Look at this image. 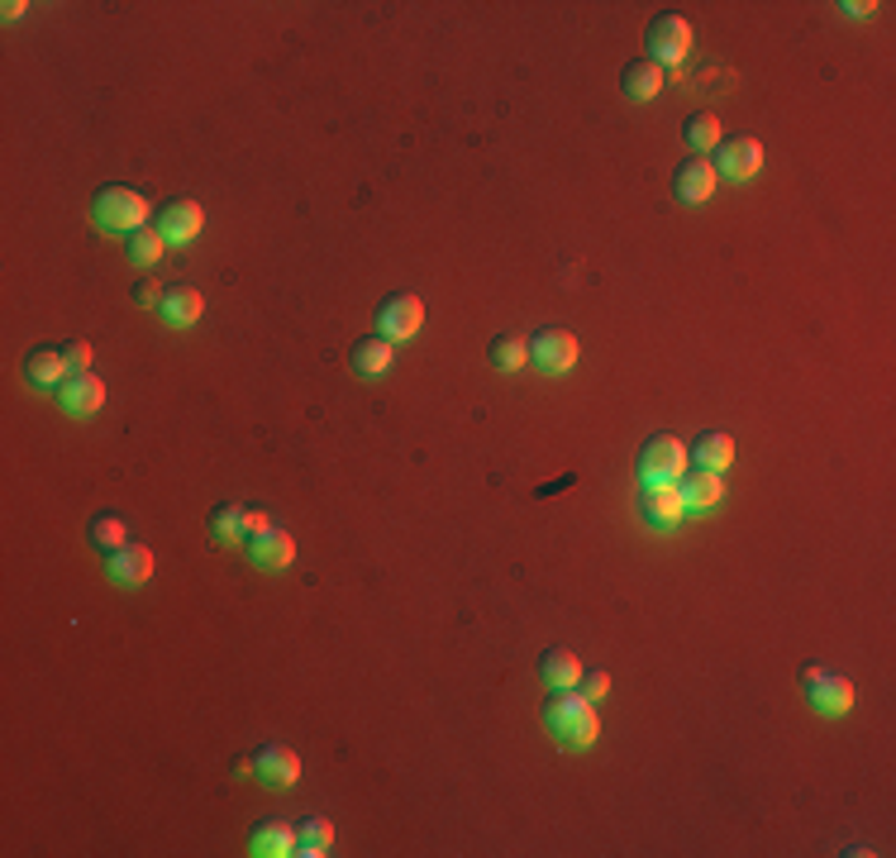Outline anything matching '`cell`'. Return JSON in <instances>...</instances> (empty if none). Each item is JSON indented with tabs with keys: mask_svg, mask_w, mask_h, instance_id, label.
Masks as SVG:
<instances>
[{
	"mask_svg": "<svg viewBox=\"0 0 896 858\" xmlns=\"http://www.w3.org/2000/svg\"><path fill=\"white\" fill-rule=\"evenodd\" d=\"M329 849H334V825L325 816H310V820L296 825V854L301 858H320Z\"/></svg>",
	"mask_w": 896,
	"mask_h": 858,
	"instance_id": "cell-23",
	"label": "cell"
},
{
	"mask_svg": "<svg viewBox=\"0 0 896 858\" xmlns=\"http://www.w3.org/2000/svg\"><path fill=\"white\" fill-rule=\"evenodd\" d=\"M801 682H807V697L820 716H848V706H854V682L840 672H825V668H807L801 672Z\"/></svg>",
	"mask_w": 896,
	"mask_h": 858,
	"instance_id": "cell-7",
	"label": "cell"
},
{
	"mask_svg": "<svg viewBox=\"0 0 896 858\" xmlns=\"http://www.w3.org/2000/svg\"><path fill=\"white\" fill-rule=\"evenodd\" d=\"M529 363H535L539 372H549V378H563V372L577 368V335H568V329H539L535 339H529Z\"/></svg>",
	"mask_w": 896,
	"mask_h": 858,
	"instance_id": "cell-4",
	"label": "cell"
},
{
	"mask_svg": "<svg viewBox=\"0 0 896 858\" xmlns=\"http://www.w3.org/2000/svg\"><path fill=\"white\" fill-rule=\"evenodd\" d=\"M253 773H257V782H267V787H292L301 777V759H296V749H286V744H263L253 754Z\"/></svg>",
	"mask_w": 896,
	"mask_h": 858,
	"instance_id": "cell-10",
	"label": "cell"
},
{
	"mask_svg": "<svg viewBox=\"0 0 896 858\" xmlns=\"http://www.w3.org/2000/svg\"><path fill=\"white\" fill-rule=\"evenodd\" d=\"M96 224H105V230H119V234L148 230L144 191H134V187H105V191H96Z\"/></svg>",
	"mask_w": 896,
	"mask_h": 858,
	"instance_id": "cell-2",
	"label": "cell"
},
{
	"mask_svg": "<svg viewBox=\"0 0 896 858\" xmlns=\"http://www.w3.org/2000/svg\"><path fill=\"white\" fill-rule=\"evenodd\" d=\"M577 691H582L587 701H601L605 691H611V677H605V672H582V677H577Z\"/></svg>",
	"mask_w": 896,
	"mask_h": 858,
	"instance_id": "cell-31",
	"label": "cell"
},
{
	"mask_svg": "<svg viewBox=\"0 0 896 858\" xmlns=\"http://www.w3.org/2000/svg\"><path fill=\"white\" fill-rule=\"evenodd\" d=\"M673 191H677V201H687V205L710 201V191H716V168H710L706 158H687V162H677Z\"/></svg>",
	"mask_w": 896,
	"mask_h": 858,
	"instance_id": "cell-15",
	"label": "cell"
},
{
	"mask_svg": "<svg viewBox=\"0 0 896 858\" xmlns=\"http://www.w3.org/2000/svg\"><path fill=\"white\" fill-rule=\"evenodd\" d=\"M620 86H625L630 100H653L663 92V67L653 63V57H634L625 67V77H620Z\"/></svg>",
	"mask_w": 896,
	"mask_h": 858,
	"instance_id": "cell-20",
	"label": "cell"
},
{
	"mask_svg": "<svg viewBox=\"0 0 896 858\" xmlns=\"http://www.w3.org/2000/svg\"><path fill=\"white\" fill-rule=\"evenodd\" d=\"M644 49L653 63H682V57L692 53V24L682 20V14H658V20L649 24V34H644Z\"/></svg>",
	"mask_w": 896,
	"mask_h": 858,
	"instance_id": "cell-5",
	"label": "cell"
},
{
	"mask_svg": "<svg viewBox=\"0 0 896 858\" xmlns=\"http://www.w3.org/2000/svg\"><path fill=\"white\" fill-rule=\"evenodd\" d=\"M487 358H492V368H500V372L525 368V363H529V339H525V335H496L492 349H487Z\"/></svg>",
	"mask_w": 896,
	"mask_h": 858,
	"instance_id": "cell-26",
	"label": "cell"
},
{
	"mask_svg": "<svg viewBox=\"0 0 896 858\" xmlns=\"http://www.w3.org/2000/svg\"><path fill=\"white\" fill-rule=\"evenodd\" d=\"M677 491H682V506H687L692 516H702V510H716V506H720L725 481H720V473H702V468H692V473H682V477H677Z\"/></svg>",
	"mask_w": 896,
	"mask_h": 858,
	"instance_id": "cell-13",
	"label": "cell"
},
{
	"mask_svg": "<svg viewBox=\"0 0 896 858\" xmlns=\"http://www.w3.org/2000/svg\"><path fill=\"white\" fill-rule=\"evenodd\" d=\"M249 553H253L257 568H286V563L296 559V539L272 525V530H263L257 539H249Z\"/></svg>",
	"mask_w": 896,
	"mask_h": 858,
	"instance_id": "cell-18",
	"label": "cell"
},
{
	"mask_svg": "<svg viewBox=\"0 0 896 858\" xmlns=\"http://www.w3.org/2000/svg\"><path fill=\"white\" fill-rule=\"evenodd\" d=\"M63 358H67V372H91V343L86 339H72V343H63Z\"/></svg>",
	"mask_w": 896,
	"mask_h": 858,
	"instance_id": "cell-30",
	"label": "cell"
},
{
	"mask_svg": "<svg viewBox=\"0 0 896 858\" xmlns=\"http://www.w3.org/2000/svg\"><path fill=\"white\" fill-rule=\"evenodd\" d=\"M57 401H63L67 415H96L105 405V382L96 372H72L63 382V391H57Z\"/></svg>",
	"mask_w": 896,
	"mask_h": 858,
	"instance_id": "cell-12",
	"label": "cell"
},
{
	"mask_svg": "<svg viewBox=\"0 0 896 858\" xmlns=\"http://www.w3.org/2000/svg\"><path fill=\"white\" fill-rule=\"evenodd\" d=\"M420 325H424V306H420L415 292H397V296H387L382 306H377V335L391 339V343L415 339Z\"/></svg>",
	"mask_w": 896,
	"mask_h": 858,
	"instance_id": "cell-6",
	"label": "cell"
},
{
	"mask_svg": "<svg viewBox=\"0 0 896 858\" xmlns=\"http://www.w3.org/2000/svg\"><path fill=\"white\" fill-rule=\"evenodd\" d=\"M687 473V444L677 434H653L640 448V481L653 487V481H677Z\"/></svg>",
	"mask_w": 896,
	"mask_h": 858,
	"instance_id": "cell-3",
	"label": "cell"
},
{
	"mask_svg": "<svg viewBox=\"0 0 896 858\" xmlns=\"http://www.w3.org/2000/svg\"><path fill=\"white\" fill-rule=\"evenodd\" d=\"M105 568H110V578L119 586H144L154 578V549L148 544H125L115 553H105Z\"/></svg>",
	"mask_w": 896,
	"mask_h": 858,
	"instance_id": "cell-11",
	"label": "cell"
},
{
	"mask_svg": "<svg viewBox=\"0 0 896 858\" xmlns=\"http://www.w3.org/2000/svg\"><path fill=\"white\" fill-rule=\"evenodd\" d=\"M162 248H167V239L158 230H134L129 234V263L134 267H154L162 258Z\"/></svg>",
	"mask_w": 896,
	"mask_h": 858,
	"instance_id": "cell-28",
	"label": "cell"
},
{
	"mask_svg": "<svg viewBox=\"0 0 896 858\" xmlns=\"http://www.w3.org/2000/svg\"><path fill=\"white\" fill-rule=\"evenodd\" d=\"M687 463L692 468H702V473H725L735 463V439L725 430H706L702 439L687 448Z\"/></svg>",
	"mask_w": 896,
	"mask_h": 858,
	"instance_id": "cell-16",
	"label": "cell"
},
{
	"mask_svg": "<svg viewBox=\"0 0 896 858\" xmlns=\"http://www.w3.org/2000/svg\"><path fill=\"white\" fill-rule=\"evenodd\" d=\"M158 306H162V320L172 329H191L205 315V296L196 292V286H167Z\"/></svg>",
	"mask_w": 896,
	"mask_h": 858,
	"instance_id": "cell-17",
	"label": "cell"
},
{
	"mask_svg": "<svg viewBox=\"0 0 896 858\" xmlns=\"http://www.w3.org/2000/svg\"><path fill=\"white\" fill-rule=\"evenodd\" d=\"M134 300H139V306H154V300H162V292H158V282H154V277H144L139 286H134Z\"/></svg>",
	"mask_w": 896,
	"mask_h": 858,
	"instance_id": "cell-33",
	"label": "cell"
},
{
	"mask_svg": "<svg viewBox=\"0 0 896 858\" xmlns=\"http://www.w3.org/2000/svg\"><path fill=\"white\" fill-rule=\"evenodd\" d=\"M244 530H249V539H257L263 530H272V520H267V510L257 506V510H244Z\"/></svg>",
	"mask_w": 896,
	"mask_h": 858,
	"instance_id": "cell-32",
	"label": "cell"
},
{
	"mask_svg": "<svg viewBox=\"0 0 896 858\" xmlns=\"http://www.w3.org/2000/svg\"><path fill=\"white\" fill-rule=\"evenodd\" d=\"M682 139H687L692 153H706V148H716V144H720V119H716V110H696L687 125H682Z\"/></svg>",
	"mask_w": 896,
	"mask_h": 858,
	"instance_id": "cell-27",
	"label": "cell"
},
{
	"mask_svg": "<svg viewBox=\"0 0 896 858\" xmlns=\"http://www.w3.org/2000/svg\"><path fill=\"white\" fill-rule=\"evenodd\" d=\"M201 224H205V210L196 205V201H172L158 215V234L167 239V244H191L196 234H201Z\"/></svg>",
	"mask_w": 896,
	"mask_h": 858,
	"instance_id": "cell-14",
	"label": "cell"
},
{
	"mask_svg": "<svg viewBox=\"0 0 896 858\" xmlns=\"http://www.w3.org/2000/svg\"><path fill=\"white\" fill-rule=\"evenodd\" d=\"M91 544H96L101 553L125 549L129 544V539H125V520H119V516H96V520H91Z\"/></svg>",
	"mask_w": 896,
	"mask_h": 858,
	"instance_id": "cell-29",
	"label": "cell"
},
{
	"mask_svg": "<svg viewBox=\"0 0 896 858\" xmlns=\"http://www.w3.org/2000/svg\"><path fill=\"white\" fill-rule=\"evenodd\" d=\"M253 854H263V858H286V854H296V830L286 820H263V825H253Z\"/></svg>",
	"mask_w": 896,
	"mask_h": 858,
	"instance_id": "cell-22",
	"label": "cell"
},
{
	"mask_svg": "<svg viewBox=\"0 0 896 858\" xmlns=\"http://www.w3.org/2000/svg\"><path fill=\"white\" fill-rule=\"evenodd\" d=\"M391 358H397V349H391V339H382V335H368V339L354 343V372H362V378H382L391 368Z\"/></svg>",
	"mask_w": 896,
	"mask_h": 858,
	"instance_id": "cell-21",
	"label": "cell"
},
{
	"mask_svg": "<svg viewBox=\"0 0 896 858\" xmlns=\"http://www.w3.org/2000/svg\"><path fill=\"white\" fill-rule=\"evenodd\" d=\"M544 725H549L568 749H591L597 740V701H587L577 687H563L544 701Z\"/></svg>",
	"mask_w": 896,
	"mask_h": 858,
	"instance_id": "cell-1",
	"label": "cell"
},
{
	"mask_svg": "<svg viewBox=\"0 0 896 858\" xmlns=\"http://www.w3.org/2000/svg\"><path fill=\"white\" fill-rule=\"evenodd\" d=\"M716 177H730V182H749L763 168V144L749 139V134H739V139H720L716 144Z\"/></svg>",
	"mask_w": 896,
	"mask_h": 858,
	"instance_id": "cell-8",
	"label": "cell"
},
{
	"mask_svg": "<svg viewBox=\"0 0 896 858\" xmlns=\"http://www.w3.org/2000/svg\"><path fill=\"white\" fill-rule=\"evenodd\" d=\"M844 10H848V14H858V20H863V14H873L877 6H873V0H868V6H858V0H848V6H844Z\"/></svg>",
	"mask_w": 896,
	"mask_h": 858,
	"instance_id": "cell-34",
	"label": "cell"
},
{
	"mask_svg": "<svg viewBox=\"0 0 896 858\" xmlns=\"http://www.w3.org/2000/svg\"><path fill=\"white\" fill-rule=\"evenodd\" d=\"M210 534H215V544H224V549L249 544L244 510H239V506H215V510H210Z\"/></svg>",
	"mask_w": 896,
	"mask_h": 858,
	"instance_id": "cell-24",
	"label": "cell"
},
{
	"mask_svg": "<svg viewBox=\"0 0 896 858\" xmlns=\"http://www.w3.org/2000/svg\"><path fill=\"white\" fill-rule=\"evenodd\" d=\"M24 378L34 386H63L72 378L63 349H29L24 353Z\"/></svg>",
	"mask_w": 896,
	"mask_h": 858,
	"instance_id": "cell-19",
	"label": "cell"
},
{
	"mask_svg": "<svg viewBox=\"0 0 896 858\" xmlns=\"http://www.w3.org/2000/svg\"><path fill=\"white\" fill-rule=\"evenodd\" d=\"M539 672H544V682H549L554 691H563V687H577L582 664H577V654H568V649H549V654H544V664H539Z\"/></svg>",
	"mask_w": 896,
	"mask_h": 858,
	"instance_id": "cell-25",
	"label": "cell"
},
{
	"mask_svg": "<svg viewBox=\"0 0 896 858\" xmlns=\"http://www.w3.org/2000/svg\"><path fill=\"white\" fill-rule=\"evenodd\" d=\"M640 516H644V525H653V530H677V520L687 516L677 481H653V487H640Z\"/></svg>",
	"mask_w": 896,
	"mask_h": 858,
	"instance_id": "cell-9",
	"label": "cell"
}]
</instances>
